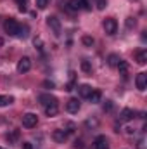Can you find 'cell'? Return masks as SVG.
Instances as JSON below:
<instances>
[{
    "instance_id": "cell-12",
    "label": "cell",
    "mask_w": 147,
    "mask_h": 149,
    "mask_svg": "<svg viewBox=\"0 0 147 149\" xmlns=\"http://www.w3.org/2000/svg\"><path fill=\"white\" fill-rule=\"evenodd\" d=\"M92 104H97V102H101V99H102V94H101V90H92L90 92V95L87 97Z\"/></svg>"
},
{
    "instance_id": "cell-7",
    "label": "cell",
    "mask_w": 147,
    "mask_h": 149,
    "mask_svg": "<svg viewBox=\"0 0 147 149\" xmlns=\"http://www.w3.org/2000/svg\"><path fill=\"white\" fill-rule=\"evenodd\" d=\"M38 101H40V104L45 108V106H49V104H57V99L54 97V95H50V94H42L40 97H38Z\"/></svg>"
},
{
    "instance_id": "cell-2",
    "label": "cell",
    "mask_w": 147,
    "mask_h": 149,
    "mask_svg": "<svg viewBox=\"0 0 147 149\" xmlns=\"http://www.w3.org/2000/svg\"><path fill=\"white\" fill-rule=\"evenodd\" d=\"M23 127L24 128H33V127H37L38 123V116L35 113H26V114H23Z\"/></svg>"
},
{
    "instance_id": "cell-26",
    "label": "cell",
    "mask_w": 147,
    "mask_h": 149,
    "mask_svg": "<svg viewBox=\"0 0 147 149\" xmlns=\"http://www.w3.org/2000/svg\"><path fill=\"white\" fill-rule=\"evenodd\" d=\"M80 7L81 9H85V10H90L92 7H90V3H88V0H80Z\"/></svg>"
},
{
    "instance_id": "cell-20",
    "label": "cell",
    "mask_w": 147,
    "mask_h": 149,
    "mask_svg": "<svg viewBox=\"0 0 147 149\" xmlns=\"http://www.w3.org/2000/svg\"><path fill=\"white\" fill-rule=\"evenodd\" d=\"M119 61H121V59H119V56H116V54H111L109 57H107V63H109V66H112V68H116Z\"/></svg>"
},
{
    "instance_id": "cell-23",
    "label": "cell",
    "mask_w": 147,
    "mask_h": 149,
    "mask_svg": "<svg viewBox=\"0 0 147 149\" xmlns=\"http://www.w3.org/2000/svg\"><path fill=\"white\" fill-rule=\"evenodd\" d=\"M81 42H83V45H85V47H92V45H94V38L88 37V35H85V37L81 38Z\"/></svg>"
},
{
    "instance_id": "cell-25",
    "label": "cell",
    "mask_w": 147,
    "mask_h": 149,
    "mask_svg": "<svg viewBox=\"0 0 147 149\" xmlns=\"http://www.w3.org/2000/svg\"><path fill=\"white\" fill-rule=\"evenodd\" d=\"M135 24H137V21H135L133 17H126V28H128V30L135 28Z\"/></svg>"
},
{
    "instance_id": "cell-29",
    "label": "cell",
    "mask_w": 147,
    "mask_h": 149,
    "mask_svg": "<svg viewBox=\"0 0 147 149\" xmlns=\"http://www.w3.org/2000/svg\"><path fill=\"white\" fill-rule=\"evenodd\" d=\"M112 109V101H106V104H104V111H111Z\"/></svg>"
},
{
    "instance_id": "cell-27",
    "label": "cell",
    "mask_w": 147,
    "mask_h": 149,
    "mask_svg": "<svg viewBox=\"0 0 147 149\" xmlns=\"http://www.w3.org/2000/svg\"><path fill=\"white\" fill-rule=\"evenodd\" d=\"M49 5V0H37V7L38 9H45Z\"/></svg>"
},
{
    "instance_id": "cell-36",
    "label": "cell",
    "mask_w": 147,
    "mask_h": 149,
    "mask_svg": "<svg viewBox=\"0 0 147 149\" xmlns=\"http://www.w3.org/2000/svg\"><path fill=\"white\" fill-rule=\"evenodd\" d=\"M19 10L21 12H26V5H19Z\"/></svg>"
},
{
    "instance_id": "cell-33",
    "label": "cell",
    "mask_w": 147,
    "mask_h": 149,
    "mask_svg": "<svg viewBox=\"0 0 147 149\" xmlns=\"http://www.w3.org/2000/svg\"><path fill=\"white\" fill-rule=\"evenodd\" d=\"M43 87H47V88H54V83L49 81V80H45V81H43Z\"/></svg>"
},
{
    "instance_id": "cell-35",
    "label": "cell",
    "mask_w": 147,
    "mask_h": 149,
    "mask_svg": "<svg viewBox=\"0 0 147 149\" xmlns=\"http://www.w3.org/2000/svg\"><path fill=\"white\" fill-rule=\"evenodd\" d=\"M16 2H17L19 5H26V2H28V0H16Z\"/></svg>"
},
{
    "instance_id": "cell-34",
    "label": "cell",
    "mask_w": 147,
    "mask_h": 149,
    "mask_svg": "<svg viewBox=\"0 0 147 149\" xmlns=\"http://www.w3.org/2000/svg\"><path fill=\"white\" fill-rule=\"evenodd\" d=\"M21 148H23V149H33V146H31L30 142H23V144H21Z\"/></svg>"
},
{
    "instance_id": "cell-13",
    "label": "cell",
    "mask_w": 147,
    "mask_h": 149,
    "mask_svg": "<svg viewBox=\"0 0 147 149\" xmlns=\"http://www.w3.org/2000/svg\"><path fill=\"white\" fill-rule=\"evenodd\" d=\"M66 9H68L69 12L80 10V9H81V7H80V0H68V2H66Z\"/></svg>"
},
{
    "instance_id": "cell-28",
    "label": "cell",
    "mask_w": 147,
    "mask_h": 149,
    "mask_svg": "<svg viewBox=\"0 0 147 149\" xmlns=\"http://www.w3.org/2000/svg\"><path fill=\"white\" fill-rule=\"evenodd\" d=\"M137 149H146V139H139V142H137Z\"/></svg>"
},
{
    "instance_id": "cell-22",
    "label": "cell",
    "mask_w": 147,
    "mask_h": 149,
    "mask_svg": "<svg viewBox=\"0 0 147 149\" xmlns=\"http://www.w3.org/2000/svg\"><path fill=\"white\" fill-rule=\"evenodd\" d=\"M95 2V7L99 9V10H104L106 7H107V0H94Z\"/></svg>"
},
{
    "instance_id": "cell-38",
    "label": "cell",
    "mask_w": 147,
    "mask_h": 149,
    "mask_svg": "<svg viewBox=\"0 0 147 149\" xmlns=\"http://www.w3.org/2000/svg\"><path fill=\"white\" fill-rule=\"evenodd\" d=\"M0 149H3V148H0Z\"/></svg>"
},
{
    "instance_id": "cell-10",
    "label": "cell",
    "mask_w": 147,
    "mask_h": 149,
    "mask_svg": "<svg viewBox=\"0 0 147 149\" xmlns=\"http://www.w3.org/2000/svg\"><path fill=\"white\" fill-rule=\"evenodd\" d=\"M133 116H135V111L133 109L125 108L123 111L119 113V121H130V120H133Z\"/></svg>"
},
{
    "instance_id": "cell-32",
    "label": "cell",
    "mask_w": 147,
    "mask_h": 149,
    "mask_svg": "<svg viewBox=\"0 0 147 149\" xmlns=\"http://www.w3.org/2000/svg\"><path fill=\"white\" fill-rule=\"evenodd\" d=\"M85 146H83V141H76L74 142V149H83Z\"/></svg>"
},
{
    "instance_id": "cell-8",
    "label": "cell",
    "mask_w": 147,
    "mask_h": 149,
    "mask_svg": "<svg viewBox=\"0 0 147 149\" xmlns=\"http://www.w3.org/2000/svg\"><path fill=\"white\" fill-rule=\"evenodd\" d=\"M52 139H54L55 142L62 144V142H66V141H68V132H66V130H54Z\"/></svg>"
},
{
    "instance_id": "cell-14",
    "label": "cell",
    "mask_w": 147,
    "mask_h": 149,
    "mask_svg": "<svg viewBox=\"0 0 147 149\" xmlns=\"http://www.w3.org/2000/svg\"><path fill=\"white\" fill-rule=\"evenodd\" d=\"M57 113H59V106H57V104H49V106H45V114H47V116L52 118V116H55Z\"/></svg>"
},
{
    "instance_id": "cell-3",
    "label": "cell",
    "mask_w": 147,
    "mask_h": 149,
    "mask_svg": "<svg viewBox=\"0 0 147 149\" xmlns=\"http://www.w3.org/2000/svg\"><path fill=\"white\" fill-rule=\"evenodd\" d=\"M47 24H49V28L54 31L55 37L61 35V21H59L55 16H49V17H47Z\"/></svg>"
},
{
    "instance_id": "cell-31",
    "label": "cell",
    "mask_w": 147,
    "mask_h": 149,
    "mask_svg": "<svg viewBox=\"0 0 147 149\" xmlns=\"http://www.w3.org/2000/svg\"><path fill=\"white\" fill-rule=\"evenodd\" d=\"M33 43H35V47H38V49H42V45H43V43H42V38H35Z\"/></svg>"
},
{
    "instance_id": "cell-17",
    "label": "cell",
    "mask_w": 147,
    "mask_h": 149,
    "mask_svg": "<svg viewBox=\"0 0 147 149\" xmlns=\"http://www.w3.org/2000/svg\"><path fill=\"white\" fill-rule=\"evenodd\" d=\"M137 63L139 64H146L147 63V50H139L137 52Z\"/></svg>"
},
{
    "instance_id": "cell-19",
    "label": "cell",
    "mask_w": 147,
    "mask_h": 149,
    "mask_svg": "<svg viewBox=\"0 0 147 149\" xmlns=\"http://www.w3.org/2000/svg\"><path fill=\"white\" fill-rule=\"evenodd\" d=\"M10 102H14V97H10V95H0V108L9 106Z\"/></svg>"
},
{
    "instance_id": "cell-5",
    "label": "cell",
    "mask_w": 147,
    "mask_h": 149,
    "mask_svg": "<svg viewBox=\"0 0 147 149\" xmlns=\"http://www.w3.org/2000/svg\"><path fill=\"white\" fill-rule=\"evenodd\" d=\"M30 70H31V59L26 57V56L21 57L19 63H17V71H19V73H28Z\"/></svg>"
},
{
    "instance_id": "cell-21",
    "label": "cell",
    "mask_w": 147,
    "mask_h": 149,
    "mask_svg": "<svg viewBox=\"0 0 147 149\" xmlns=\"http://www.w3.org/2000/svg\"><path fill=\"white\" fill-rule=\"evenodd\" d=\"M17 37H19V38H26V37H28V26H21V24H19Z\"/></svg>"
},
{
    "instance_id": "cell-1",
    "label": "cell",
    "mask_w": 147,
    "mask_h": 149,
    "mask_svg": "<svg viewBox=\"0 0 147 149\" xmlns=\"http://www.w3.org/2000/svg\"><path fill=\"white\" fill-rule=\"evenodd\" d=\"M3 30H5V33H9L10 37H17L19 23H17L16 19H5V23H3Z\"/></svg>"
},
{
    "instance_id": "cell-6",
    "label": "cell",
    "mask_w": 147,
    "mask_h": 149,
    "mask_svg": "<svg viewBox=\"0 0 147 149\" xmlns=\"http://www.w3.org/2000/svg\"><path fill=\"white\" fill-rule=\"evenodd\" d=\"M135 85L140 92H144L147 88V73H139L137 78H135Z\"/></svg>"
},
{
    "instance_id": "cell-16",
    "label": "cell",
    "mask_w": 147,
    "mask_h": 149,
    "mask_svg": "<svg viewBox=\"0 0 147 149\" xmlns=\"http://www.w3.org/2000/svg\"><path fill=\"white\" fill-rule=\"evenodd\" d=\"M81 71L85 74H92V64H90V61H87V59L81 61Z\"/></svg>"
},
{
    "instance_id": "cell-4",
    "label": "cell",
    "mask_w": 147,
    "mask_h": 149,
    "mask_svg": "<svg viewBox=\"0 0 147 149\" xmlns=\"http://www.w3.org/2000/svg\"><path fill=\"white\" fill-rule=\"evenodd\" d=\"M104 30H106L107 35H114V33L118 31V23H116L114 17H107V19H104Z\"/></svg>"
},
{
    "instance_id": "cell-15",
    "label": "cell",
    "mask_w": 147,
    "mask_h": 149,
    "mask_svg": "<svg viewBox=\"0 0 147 149\" xmlns=\"http://www.w3.org/2000/svg\"><path fill=\"white\" fill-rule=\"evenodd\" d=\"M78 92H80V95H81V97H88V95H90V92H92V87H90V85H87V83H83V85H80V87H78Z\"/></svg>"
},
{
    "instance_id": "cell-11",
    "label": "cell",
    "mask_w": 147,
    "mask_h": 149,
    "mask_svg": "<svg viewBox=\"0 0 147 149\" xmlns=\"http://www.w3.org/2000/svg\"><path fill=\"white\" fill-rule=\"evenodd\" d=\"M66 109H68V113H78L80 111V101L78 99H69L68 102H66Z\"/></svg>"
},
{
    "instance_id": "cell-24",
    "label": "cell",
    "mask_w": 147,
    "mask_h": 149,
    "mask_svg": "<svg viewBox=\"0 0 147 149\" xmlns=\"http://www.w3.org/2000/svg\"><path fill=\"white\" fill-rule=\"evenodd\" d=\"M17 137H19V132H17V130H14L12 134H7V141H9V142H14Z\"/></svg>"
},
{
    "instance_id": "cell-30",
    "label": "cell",
    "mask_w": 147,
    "mask_h": 149,
    "mask_svg": "<svg viewBox=\"0 0 147 149\" xmlns=\"http://www.w3.org/2000/svg\"><path fill=\"white\" fill-rule=\"evenodd\" d=\"M66 90H68V92H71V90H74V80H71V81H69V83L66 85Z\"/></svg>"
},
{
    "instance_id": "cell-37",
    "label": "cell",
    "mask_w": 147,
    "mask_h": 149,
    "mask_svg": "<svg viewBox=\"0 0 147 149\" xmlns=\"http://www.w3.org/2000/svg\"><path fill=\"white\" fill-rule=\"evenodd\" d=\"M2 45H3V38H0V47H2Z\"/></svg>"
},
{
    "instance_id": "cell-9",
    "label": "cell",
    "mask_w": 147,
    "mask_h": 149,
    "mask_svg": "<svg viewBox=\"0 0 147 149\" xmlns=\"http://www.w3.org/2000/svg\"><path fill=\"white\" fill-rule=\"evenodd\" d=\"M94 144H95V149H109V142H107L106 135H97Z\"/></svg>"
},
{
    "instance_id": "cell-18",
    "label": "cell",
    "mask_w": 147,
    "mask_h": 149,
    "mask_svg": "<svg viewBox=\"0 0 147 149\" xmlns=\"http://www.w3.org/2000/svg\"><path fill=\"white\" fill-rule=\"evenodd\" d=\"M118 70H119V74L126 76V73H128V63L126 61H119L118 63Z\"/></svg>"
}]
</instances>
